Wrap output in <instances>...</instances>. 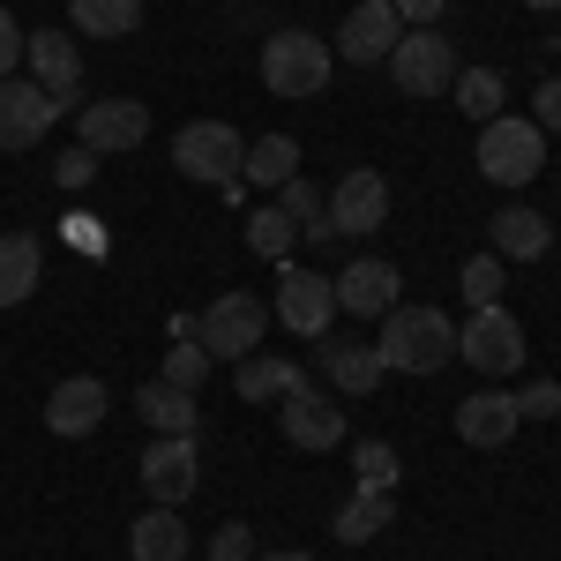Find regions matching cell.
Returning a JSON list of instances; mask_svg holds the SVG:
<instances>
[{
  "instance_id": "1",
  "label": "cell",
  "mask_w": 561,
  "mask_h": 561,
  "mask_svg": "<svg viewBox=\"0 0 561 561\" xmlns=\"http://www.w3.org/2000/svg\"><path fill=\"white\" fill-rule=\"evenodd\" d=\"M389 375H442L449 359H457V322L442 314V307H389L382 314V337H375Z\"/></svg>"
},
{
  "instance_id": "2",
  "label": "cell",
  "mask_w": 561,
  "mask_h": 561,
  "mask_svg": "<svg viewBox=\"0 0 561 561\" xmlns=\"http://www.w3.org/2000/svg\"><path fill=\"white\" fill-rule=\"evenodd\" d=\"M539 165H547V128L539 121L502 113V121L479 128V173L494 187H524V180H539Z\"/></svg>"
},
{
  "instance_id": "3",
  "label": "cell",
  "mask_w": 561,
  "mask_h": 561,
  "mask_svg": "<svg viewBox=\"0 0 561 561\" xmlns=\"http://www.w3.org/2000/svg\"><path fill=\"white\" fill-rule=\"evenodd\" d=\"M330 68H337V53L314 38V31H277V38L262 45V83H270V98H314V90L330 83Z\"/></svg>"
},
{
  "instance_id": "4",
  "label": "cell",
  "mask_w": 561,
  "mask_h": 561,
  "mask_svg": "<svg viewBox=\"0 0 561 561\" xmlns=\"http://www.w3.org/2000/svg\"><path fill=\"white\" fill-rule=\"evenodd\" d=\"M382 68L404 98H442V90L457 83V45L442 38V23H434V31H404V38L389 45Z\"/></svg>"
},
{
  "instance_id": "5",
  "label": "cell",
  "mask_w": 561,
  "mask_h": 561,
  "mask_svg": "<svg viewBox=\"0 0 561 561\" xmlns=\"http://www.w3.org/2000/svg\"><path fill=\"white\" fill-rule=\"evenodd\" d=\"M277 427H285L293 449H337L345 442V404L314 382V375H300V382L277 397Z\"/></svg>"
},
{
  "instance_id": "6",
  "label": "cell",
  "mask_w": 561,
  "mask_h": 561,
  "mask_svg": "<svg viewBox=\"0 0 561 561\" xmlns=\"http://www.w3.org/2000/svg\"><path fill=\"white\" fill-rule=\"evenodd\" d=\"M240 158H248V142H240V128H225V121H187V128L173 135L180 180L225 187V180H240Z\"/></svg>"
},
{
  "instance_id": "7",
  "label": "cell",
  "mask_w": 561,
  "mask_h": 561,
  "mask_svg": "<svg viewBox=\"0 0 561 561\" xmlns=\"http://www.w3.org/2000/svg\"><path fill=\"white\" fill-rule=\"evenodd\" d=\"M262 330H270V307L248 300V293H225V300H210L195 314V337H203L210 359H248L262 345Z\"/></svg>"
},
{
  "instance_id": "8",
  "label": "cell",
  "mask_w": 561,
  "mask_h": 561,
  "mask_svg": "<svg viewBox=\"0 0 561 561\" xmlns=\"http://www.w3.org/2000/svg\"><path fill=\"white\" fill-rule=\"evenodd\" d=\"M457 359H472L479 375H517L524 367V322L510 307H472V322L457 330Z\"/></svg>"
},
{
  "instance_id": "9",
  "label": "cell",
  "mask_w": 561,
  "mask_h": 561,
  "mask_svg": "<svg viewBox=\"0 0 561 561\" xmlns=\"http://www.w3.org/2000/svg\"><path fill=\"white\" fill-rule=\"evenodd\" d=\"M277 322L300 330V337H330V322H337L330 277H314V270H300V262H277Z\"/></svg>"
},
{
  "instance_id": "10",
  "label": "cell",
  "mask_w": 561,
  "mask_h": 561,
  "mask_svg": "<svg viewBox=\"0 0 561 561\" xmlns=\"http://www.w3.org/2000/svg\"><path fill=\"white\" fill-rule=\"evenodd\" d=\"M322 217H330L337 240H345V232H382V225H389V180L375 173V165H352V173L330 187Z\"/></svg>"
},
{
  "instance_id": "11",
  "label": "cell",
  "mask_w": 561,
  "mask_h": 561,
  "mask_svg": "<svg viewBox=\"0 0 561 561\" xmlns=\"http://www.w3.org/2000/svg\"><path fill=\"white\" fill-rule=\"evenodd\" d=\"M23 60L38 68V90L60 113H83V45L60 38V31H31L23 38Z\"/></svg>"
},
{
  "instance_id": "12",
  "label": "cell",
  "mask_w": 561,
  "mask_h": 561,
  "mask_svg": "<svg viewBox=\"0 0 561 561\" xmlns=\"http://www.w3.org/2000/svg\"><path fill=\"white\" fill-rule=\"evenodd\" d=\"M195 442L187 434H158L150 449H142V494L158 502V510H180L187 494H195Z\"/></svg>"
},
{
  "instance_id": "13",
  "label": "cell",
  "mask_w": 561,
  "mask_h": 561,
  "mask_svg": "<svg viewBox=\"0 0 561 561\" xmlns=\"http://www.w3.org/2000/svg\"><path fill=\"white\" fill-rule=\"evenodd\" d=\"M105 412H113V389L98 382V375H68V382L45 397V427L60 434V442L98 434V427H105Z\"/></svg>"
},
{
  "instance_id": "14",
  "label": "cell",
  "mask_w": 561,
  "mask_h": 561,
  "mask_svg": "<svg viewBox=\"0 0 561 561\" xmlns=\"http://www.w3.org/2000/svg\"><path fill=\"white\" fill-rule=\"evenodd\" d=\"M76 135H83V150H135L142 135H150V105L142 98H98V105H83L76 113Z\"/></svg>"
},
{
  "instance_id": "15",
  "label": "cell",
  "mask_w": 561,
  "mask_h": 561,
  "mask_svg": "<svg viewBox=\"0 0 561 561\" xmlns=\"http://www.w3.org/2000/svg\"><path fill=\"white\" fill-rule=\"evenodd\" d=\"M397 262L382 255H367V262H352L345 277H330V293H337V314H352V322H382L389 307H397Z\"/></svg>"
},
{
  "instance_id": "16",
  "label": "cell",
  "mask_w": 561,
  "mask_h": 561,
  "mask_svg": "<svg viewBox=\"0 0 561 561\" xmlns=\"http://www.w3.org/2000/svg\"><path fill=\"white\" fill-rule=\"evenodd\" d=\"M404 38V23H397V8L389 0H359L345 15V31H337V45L330 53H345L352 68H375V60H389V45Z\"/></svg>"
},
{
  "instance_id": "17",
  "label": "cell",
  "mask_w": 561,
  "mask_h": 561,
  "mask_svg": "<svg viewBox=\"0 0 561 561\" xmlns=\"http://www.w3.org/2000/svg\"><path fill=\"white\" fill-rule=\"evenodd\" d=\"M53 113H60V105H53L38 83L8 76V83H0V150H31V142H45Z\"/></svg>"
},
{
  "instance_id": "18",
  "label": "cell",
  "mask_w": 561,
  "mask_h": 561,
  "mask_svg": "<svg viewBox=\"0 0 561 561\" xmlns=\"http://www.w3.org/2000/svg\"><path fill=\"white\" fill-rule=\"evenodd\" d=\"M517 427H524V412H517L510 389H472V397L457 404V434H465L472 449H502Z\"/></svg>"
},
{
  "instance_id": "19",
  "label": "cell",
  "mask_w": 561,
  "mask_h": 561,
  "mask_svg": "<svg viewBox=\"0 0 561 561\" xmlns=\"http://www.w3.org/2000/svg\"><path fill=\"white\" fill-rule=\"evenodd\" d=\"M314 359H322V375H330V389H345V397H367V389L382 382V352L359 345V337H314Z\"/></svg>"
},
{
  "instance_id": "20",
  "label": "cell",
  "mask_w": 561,
  "mask_h": 561,
  "mask_svg": "<svg viewBox=\"0 0 561 561\" xmlns=\"http://www.w3.org/2000/svg\"><path fill=\"white\" fill-rule=\"evenodd\" d=\"M486 248L502 262H539L547 248H554V225L539 210H524V203H510V210H494L486 217Z\"/></svg>"
},
{
  "instance_id": "21",
  "label": "cell",
  "mask_w": 561,
  "mask_h": 561,
  "mask_svg": "<svg viewBox=\"0 0 561 561\" xmlns=\"http://www.w3.org/2000/svg\"><path fill=\"white\" fill-rule=\"evenodd\" d=\"M128 561H187V524H180V510H142V517L128 524Z\"/></svg>"
},
{
  "instance_id": "22",
  "label": "cell",
  "mask_w": 561,
  "mask_h": 561,
  "mask_svg": "<svg viewBox=\"0 0 561 561\" xmlns=\"http://www.w3.org/2000/svg\"><path fill=\"white\" fill-rule=\"evenodd\" d=\"M38 277H45L38 232H8V240H0V307H23L38 293Z\"/></svg>"
},
{
  "instance_id": "23",
  "label": "cell",
  "mask_w": 561,
  "mask_h": 561,
  "mask_svg": "<svg viewBox=\"0 0 561 561\" xmlns=\"http://www.w3.org/2000/svg\"><path fill=\"white\" fill-rule=\"evenodd\" d=\"M389 517H397V494H389V486H352V502L337 510L330 531H337L345 547H367V539H382V531H389Z\"/></svg>"
},
{
  "instance_id": "24",
  "label": "cell",
  "mask_w": 561,
  "mask_h": 561,
  "mask_svg": "<svg viewBox=\"0 0 561 561\" xmlns=\"http://www.w3.org/2000/svg\"><path fill=\"white\" fill-rule=\"evenodd\" d=\"M293 382H300V367L277 359V352H248V359H232V389H240V404H277Z\"/></svg>"
},
{
  "instance_id": "25",
  "label": "cell",
  "mask_w": 561,
  "mask_h": 561,
  "mask_svg": "<svg viewBox=\"0 0 561 561\" xmlns=\"http://www.w3.org/2000/svg\"><path fill=\"white\" fill-rule=\"evenodd\" d=\"M135 412H142L158 434H187V442H195V389H180V382L158 375V382L135 389Z\"/></svg>"
},
{
  "instance_id": "26",
  "label": "cell",
  "mask_w": 561,
  "mask_h": 561,
  "mask_svg": "<svg viewBox=\"0 0 561 561\" xmlns=\"http://www.w3.org/2000/svg\"><path fill=\"white\" fill-rule=\"evenodd\" d=\"M240 180H255V187H285V180H300V142H293V135H255L248 158H240Z\"/></svg>"
},
{
  "instance_id": "27",
  "label": "cell",
  "mask_w": 561,
  "mask_h": 561,
  "mask_svg": "<svg viewBox=\"0 0 561 561\" xmlns=\"http://www.w3.org/2000/svg\"><path fill=\"white\" fill-rule=\"evenodd\" d=\"M449 98H457V113L465 121H502V98H510V83H502V68H457V83H449Z\"/></svg>"
},
{
  "instance_id": "28",
  "label": "cell",
  "mask_w": 561,
  "mask_h": 561,
  "mask_svg": "<svg viewBox=\"0 0 561 561\" xmlns=\"http://www.w3.org/2000/svg\"><path fill=\"white\" fill-rule=\"evenodd\" d=\"M68 23L83 38H128L142 31V0H68Z\"/></svg>"
},
{
  "instance_id": "29",
  "label": "cell",
  "mask_w": 561,
  "mask_h": 561,
  "mask_svg": "<svg viewBox=\"0 0 561 561\" xmlns=\"http://www.w3.org/2000/svg\"><path fill=\"white\" fill-rule=\"evenodd\" d=\"M210 375V352H203V337H195V314H173V345H165V382L195 389Z\"/></svg>"
},
{
  "instance_id": "30",
  "label": "cell",
  "mask_w": 561,
  "mask_h": 561,
  "mask_svg": "<svg viewBox=\"0 0 561 561\" xmlns=\"http://www.w3.org/2000/svg\"><path fill=\"white\" fill-rule=\"evenodd\" d=\"M293 240H300V225L277 210V203H262V210H248V248H255L262 262H293Z\"/></svg>"
},
{
  "instance_id": "31",
  "label": "cell",
  "mask_w": 561,
  "mask_h": 561,
  "mask_svg": "<svg viewBox=\"0 0 561 561\" xmlns=\"http://www.w3.org/2000/svg\"><path fill=\"white\" fill-rule=\"evenodd\" d=\"M277 210L293 217V225H300L307 240H337V232H330V217H322V195L307 187V173H300V180H285V187H277Z\"/></svg>"
},
{
  "instance_id": "32",
  "label": "cell",
  "mask_w": 561,
  "mask_h": 561,
  "mask_svg": "<svg viewBox=\"0 0 561 561\" xmlns=\"http://www.w3.org/2000/svg\"><path fill=\"white\" fill-rule=\"evenodd\" d=\"M457 285H465V300H472V307H502L510 270H502V255H494V248H486V255H472L465 270H457Z\"/></svg>"
},
{
  "instance_id": "33",
  "label": "cell",
  "mask_w": 561,
  "mask_h": 561,
  "mask_svg": "<svg viewBox=\"0 0 561 561\" xmlns=\"http://www.w3.org/2000/svg\"><path fill=\"white\" fill-rule=\"evenodd\" d=\"M352 472H359V486H389L397 494V449L389 442H359L352 449Z\"/></svg>"
},
{
  "instance_id": "34",
  "label": "cell",
  "mask_w": 561,
  "mask_h": 561,
  "mask_svg": "<svg viewBox=\"0 0 561 561\" xmlns=\"http://www.w3.org/2000/svg\"><path fill=\"white\" fill-rule=\"evenodd\" d=\"M210 561H255V524H217L210 531Z\"/></svg>"
},
{
  "instance_id": "35",
  "label": "cell",
  "mask_w": 561,
  "mask_h": 561,
  "mask_svg": "<svg viewBox=\"0 0 561 561\" xmlns=\"http://www.w3.org/2000/svg\"><path fill=\"white\" fill-rule=\"evenodd\" d=\"M23 38H31V31H23V23H15V15L0 8V83H8V76L23 68Z\"/></svg>"
},
{
  "instance_id": "36",
  "label": "cell",
  "mask_w": 561,
  "mask_h": 561,
  "mask_svg": "<svg viewBox=\"0 0 561 561\" xmlns=\"http://www.w3.org/2000/svg\"><path fill=\"white\" fill-rule=\"evenodd\" d=\"M53 173H60V187H90V173H98V150H83V142H76V150H60V165H53Z\"/></svg>"
},
{
  "instance_id": "37",
  "label": "cell",
  "mask_w": 561,
  "mask_h": 561,
  "mask_svg": "<svg viewBox=\"0 0 561 561\" xmlns=\"http://www.w3.org/2000/svg\"><path fill=\"white\" fill-rule=\"evenodd\" d=\"M517 412H524V420H554V412H561V382H531L517 397Z\"/></svg>"
},
{
  "instance_id": "38",
  "label": "cell",
  "mask_w": 561,
  "mask_h": 561,
  "mask_svg": "<svg viewBox=\"0 0 561 561\" xmlns=\"http://www.w3.org/2000/svg\"><path fill=\"white\" fill-rule=\"evenodd\" d=\"M389 8H397V23H404V31H434L449 0H389Z\"/></svg>"
},
{
  "instance_id": "39",
  "label": "cell",
  "mask_w": 561,
  "mask_h": 561,
  "mask_svg": "<svg viewBox=\"0 0 561 561\" xmlns=\"http://www.w3.org/2000/svg\"><path fill=\"white\" fill-rule=\"evenodd\" d=\"M539 128L561 135V76H554V83H539Z\"/></svg>"
},
{
  "instance_id": "40",
  "label": "cell",
  "mask_w": 561,
  "mask_h": 561,
  "mask_svg": "<svg viewBox=\"0 0 561 561\" xmlns=\"http://www.w3.org/2000/svg\"><path fill=\"white\" fill-rule=\"evenodd\" d=\"M68 232H76V248H90V255L105 248V240H98V217H68Z\"/></svg>"
},
{
  "instance_id": "41",
  "label": "cell",
  "mask_w": 561,
  "mask_h": 561,
  "mask_svg": "<svg viewBox=\"0 0 561 561\" xmlns=\"http://www.w3.org/2000/svg\"><path fill=\"white\" fill-rule=\"evenodd\" d=\"M255 561H314V554H293V547H285V554H255Z\"/></svg>"
},
{
  "instance_id": "42",
  "label": "cell",
  "mask_w": 561,
  "mask_h": 561,
  "mask_svg": "<svg viewBox=\"0 0 561 561\" xmlns=\"http://www.w3.org/2000/svg\"><path fill=\"white\" fill-rule=\"evenodd\" d=\"M524 8H561V0H524Z\"/></svg>"
},
{
  "instance_id": "43",
  "label": "cell",
  "mask_w": 561,
  "mask_h": 561,
  "mask_svg": "<svg viewBox=\"0 0 561 561\" xmlns=\"http://www.w3.org/2000/svg\"><path fill=\"white\" fill-rule=\"evenodd\" d=\"M0 8H8V0H0Z\"/></svg>"
},
{
  "instance_id": "44",
  "label": "cell",
  "mask_w": 561,
  "mask_h": 561,
  "mask_svg": "<svg viewBox=\"0 0 561 561\" xmlns=\"http://www.w3.org/2000/svg\"><path fill=\"white\" fill-rule=\"evenodd\" d=\"M554 15H561V8H554Z\"/></svg>"
}]
</instances>
